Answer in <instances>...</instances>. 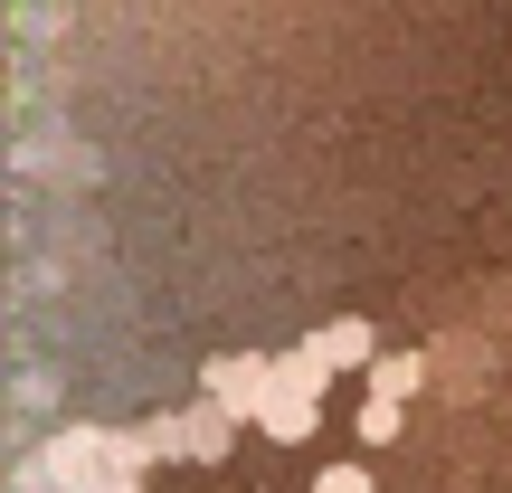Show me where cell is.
Wrapping results in <instances>:
<instances>
[{
    "label": "cell",
    "mask_w": 512,
    "mask_h": 493,
    "mask_svg": "<svg viewBox=\"0 0 512 493\" xmlns=\"http://www.w3.org/2000/svg\"><path fill=\"white\" fill-rule=\"evenodd\" d=\"M323 380H332V361L323 351H275V389H266V408H256V427H266L275 446H304L313 427H323Z\"/></svg>",
    "instance_id": "obj_2"
},
{
    "label": "cell",
    "mask_w": 512,
    "mask_h": 493,
    "mask_svg": "<svg viewBox=\"0 0 512 493\" xmlns=\"http://www.w3.org/2000/svg\"><path fill=\"white\" fill-rule=\"evenodd\" d=\"M399 427H408L399 399H361V446H399Z\"/></svg>",
    "instance_id": "obj_7"
},
{
    "label": "cell",
    "mask_w": 512,
    "mask_h": 493,
    "mask_svg": "<svg viewBox=\"0 0 512 493\" xmlns=\"http://www.w3.org/2000/svg\"><path fill=\"white\" fill-rule=\"evenodd\" d=\"M313 351H323L332 370H370V361H380V332H370L361 313H342V323H323V332H313Z\"/></svg>",
    "instance_id": "obj_5"
},
{
    "label": "cell",
    "mask_w": 512,
    "mask_h": 493,
    "mask_svg": "<svg viewBox=\"0 0 512 493\" xmlns=\"http://www.w3.org/2000/svg\"><path fill=\"white\" fill-rule=\"evenodd\" d=\"M427 389V351H380V361H370V399H418Z\"/></svg>",
    "instance_id": "obj_6"
},
{
    "label": "cell",
    "mask_w": 512,
    "mask_h": 493,
    "mask_svg": "<svg viewBox=\"0 0 512 493\" xmlns=\"http://www.w3.org/2000/svg\"><path fill=\"white\" fill-rule=\"evenodd\" d=\"M143 465H162L143 427H86L76 418L38 446V484L48 493H143Z\"/></svg>",
    "instance_id": "obj_1"
},
{
    "label": "cell",
    "mask_w": 512,
    "mask_h": 493,
    "mask_svg": "<svg viewBox=\"0 0 512 493\" xmlns=\"http://www.w3.org/2000/svg\"><path fill=\"white\" fill-rule=\"evenodd\" d=\"M238 427H247V418H228L219 399H190V408H181V456H190V465H219L228 446H238Z\"/></svg>",
    "instance_id": "obj_4"
},
{
    "label": "cell",
    "mask_w": 512,
    "mask_h": 493,
    "mask_svg": "<svg viewBox=\"0 0 512 493\" xmlns=\"http://www.w3.org/2000/svg\"><path fill=\"white\" fill-rule=\"evenodd\" d=\"M313 493H380V484H370V465H323Z\"/></svg>",
    "instance_id": "obj_8"
},
{
    "label": "cell",
    "mask_w": 512,
    "mask_h": 493,
    "mask_svg": "<svg viewBox=\"0 0 512 493\" xmlns=\"http://www.w3.org/2000/svg\"><path fill=\"white\" fill-rule=\"evenodd\" d=\"M266 389H275V361H266V351H219V361L200 370V399H219L228 418H256Z\"/></svg>",
    "instance_id": "obj_3"
}]
</instances>
